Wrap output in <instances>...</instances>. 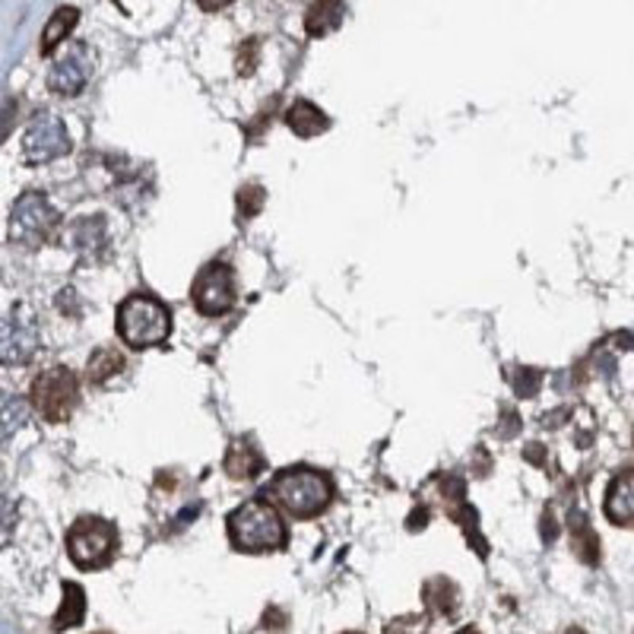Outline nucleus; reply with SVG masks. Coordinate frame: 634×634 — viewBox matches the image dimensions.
Segmentation results:
<instances>
[{
    "label": "nucleus",
    "mask_w": 634,
    "mask_h": 634,
    "mask_svg": "<svg viewBox=\"0 0 634 634\" xmlns=\"http://www.w3.org/2000/svg\"><path fill=\"white\" fill-rule=\"evenodd\" d=\"M260 495H270V502L279 504L286 514H292L295 520H311V517H317L330 504V498H334V482H330L321 469L286 467L273 476V482Z\"/></svg>",
    "instance_id": "nucleus-1"
},
{
    "label": "nucleus",
    "mask_w": 634,
    "mask_h": 634,
    "mask_svg": "<svg viewBox=\"0 0 634 634\" xmlns=\"http://www.w3.org/2000/svg\"><path fill=\"white\" fill-rule=\"evenodd\" d=\"M229 543L238 552H276L286 545V523L270 498H251L229 514Z\"/></svg>",
    "instance_id": "nucleus-2"
},
{
    "label": "nucleus",
    "mask_w": 634,
    "mask_h": 634,
    "mask_svg": "<svg viewBox=\"0 0 634 634\" xmlns=\"http://www.w3.org/2000/svg\"><path fill=\"white\" fill-rule=\"evenodd\" d=\"M118 336L131 349H153L172 336V311L147 292H133L118 308Z\"/></svg>",
    "instance_id": "nucleus-3"
},
{
    "label": "nucleus",
    "mask_w": 634,
    "mask_h": 634,
    "mask_svg": "<svg viewBox=\"0 0 634 634\" xmlns=\"http://www.w3.org/2000/svg\"><path fill=\"white\" fill-rule=\"evenodd\" d=\"M118 552V530L102 517H80L67 533V555L77 568L98 571L112 565Z\"/></svg>",
    "instance_id": "nucleus-4"
},
{
    "label": "nucleus",
    "mask_w": 634,
    "mask_h": 634,
    "mask_svg": "<svg viewBox=\"0 0 634 634\" xmlns=\"http://www.w3.org/2000/svg\"><path fill=\"white\" fill-rule=\"evenodd\" d=\"M29 400H32V410L57 426V422H67L73 416L80 403V384L73 377V371L61 368V365H51L42 375L35 377L32 387H29Z\"/></svg>",
    "instance_id": "nucleus-5"
},
{
    "label": "nucleus",
    "mask_w": 634,
    "mask_h": 634,
    "mask_svg": "<svg viewBox=\"0 0 634 634\" xmlns=\"http://www.w3.org/2000/svg\"><path fill=\"white\" fill-rule=\"evenodd\" d=\"M57 225V213L48 203V197L38 190H26L10 209V241L22 248H35L51 235Z\"/></svg>",
    "instance_id": "nucleus-6"
},
{
    "label": "nucleus",
    "mask_w": 634,
    "mask_h": 634,
    "mask_svg": "<svg viewBox=\"0 0 634 634\" xmlns=\"http://www.w3.org/2000/svg\"><path fill=\"white\" fill-rule=\"evenodd\" d=\"M190 299H194V308L207 317H219L225 314L232 305H235V273H232L229 264L223 260H213L207 264L200 273H197L194 286H190Z\"/></svg>",
    "instance_id": "nucleus-7"
},
{
    "label": "nucleus",
    "mask_w": 634,
    "mask_h": 634,
    "mask_svg": "<svg viewBox=\"0 0 634 634\" xmlns=\"http://www.w3.org/2000/svg\"><path fill=\"white\" fill-rule=\"evenodd\" d=\"M70 149L67 139V127L57 118L55 112H38L26 127V137H22V153L32 165H45V162L61 159Z\"/></svg>",
    "instance_id": "nucleus-8"
},
{
    "label": "nucleus",
    "mask_w": 634,
    "mask_h": 634,
    "mask_svg": "<svg viewBox=\"0 0 634 634\" xmlns=\"http://www.w3.org/2000/svg\"><path fill=\"white\" fill-rule=\"evenodd\" d=\"M92 70H96V51L83 42H73L55 63H51L48 86L57 96H77L89 83Z\"/></svg>",
    "instance_id": "nucleus-9"
},
{
    "label": "nucleus",
    "mask_w": 634,
    "mask_h": 634,
    "mask_svg": "<svg viewBox=\"0 0 634 634\" xmlns=\"http://www.w3.org/2000/svg\"><path fill=\"white\" fill-rule=\"evenodd\" d=\"M38 346V330H35L32 317H29L26 305H16L4 321V362L20 365Z\"/></svg>",
    "instance_id": "nucleus-10"
},
{
    "label": "nucleus",
    "mask_w": 634,
    "mask_h": 634,
    "mask_svg": "<svg viewBox=\"0 0 634 634\" xmlns=\"http://www.w3.org/2000/svg\"><path fill=\"white\" fill-rule=\"evenodd\" d=\"M603 511L615 527H634V469H621L609 482Z\"/></svg>",
    "instance_id": "nucleus-11"
},
{
    "label": "nucleus",
    "mask_w": 634,
    "mask_h": 634,
    "mask_svg": "<svg viewBox=\"0 0 634 634\" xmlns=\"http://www.w3.org/2000/svg\"><path fill=\"white\" fill-rule=\"evenodd\" d=\"M225 473H229V479H254V476H260V469H264V457H260V451L251 444V441H232L229 444V453H225Z\"/></svg>",
    "instance_id": "nucleus-12"
},
{
    "label": "nucleus",
    "mask_w": 634,
    "mask_h": 634,
    "mask_svg": "<svg viewBox=\"0 0 634 634\" xmlns=\"http://www.w3.org/2000/svg\"><path fill=\"white\" fill-rule=\"evenodd\" d=\"M286 124H289V131H292L295 137L311 139V137H317V133L327 131L330 118L314 102H305V98H299V102H292V108L286 112Z\"/></svg>",
    "instance_id": "nucleus-13"
},
{
    "label": "nucleus",
    "mask_w": 634,
    "mask_h": 634,
    "mask_svg": "<svg viewBox=\"0 0 634 634\" xmlns=\"http://www.w3.org/2000/svg\"><path fill=\"white\" fill-rule=\"evenodd\" d=\"M342 13H346L342 0H314L305 13V32L311 38H324L342 26Z\"/></svg>",
    "instance_id": "nucleus-14"
},
{
    "label": "nucleus",
    "mask_w": 634,
    "mask_h": 634,
    "mask_svg": "<svg viewBox=\"0 0 634 634\" xmlns=\"http://www.w3.org/2000/svg\"><path fill=\"white\" fill-rule=\"evenodd\" d=\"M83 615H86L83 587L67 580V584L61 587V609H57V615H55V628L57 631H63V628H77L80 621H83Z\"/></svg>",
    "instance_id": "nucleus-15"
},
{
    "label": "nucleus",
    "mask_w": 634,
    "mask_h": 634,
    "mask_svg": "<svg viewBox=\"0 0 634 634\" xmlns=\"http://www.w3.org/2000/svg\"><path fill=\"white\" fill-rule=\"evenodd\" d=\"M80 22V10L77 7H57L55 16L48 20V26H45L42 32V55H55L57 45L67 38L73 29H77Z\"/></svg>",
    "instance_id": "nucleus-16"
},
{
    "label": "nucleus",
    "mask_w": 634,
    "mask_h": 634,
    "mask_svg": "<svg viewBox=\"0 0 634 634\" xmlns=\"http://www.w3.org/2000/svg\"><path fill=\"white\" fill-rule=\"evenodd\" d=\"M571 549L587 565H596V558H600V539L590 533L584 517H574L571 520Z\"/></svg>",
    "instance_id": "nucleus-17"
},
{
    "label": "nucleus",
    "mask_w": 634,
    "mask_h": 634,
    "mask_svg": "<svg viewBox=\"0 0 634 634\" xmlns=\"http://www.w3.org/2000/svg\"><path fill=\"white\" fill-rule=\"evenodd\" d=\"M121 368H124L121 352H114V349H98L96 356L89 359V381L105 384L112 375H118Z\"/></svg>",
    "instance_id": "nucleus-18"
},
{
    "label": "nucleus",
    "mask_w": 634,
    "mask_h": 634,
    "mask_svg": "<svg viewBox=\"0 0 634 634\" xmlns=\"http://www.w3.org/2000/svg\"><path fill=\"white\" fill-rule=\"evenodd\" d=\"M438 587L441 593H435V587L426 584V606L432 609L435 615H451L453 606H457V590H453V584L444 578H438Z\"/></svg>",
    "instance_id": "nucleus-19"
},
{
    "label": "nucleus",
    "mask_w": 634,
    "mask_h": 634,
    "mask_svg": "<svg viewBox=\"0 0 634 634\" xmlns=\"http://www.w3.org/2000/svg\"><path fill=\"white\" fill-rule=\"evenodd\" d=\"M235 200H238V213H241L244 219H254L260 213V207H264V190H260L258 184H244Z\"/></svg>",
    "instance_id": "nucleus-20"
},
{
    "label": "nucleus",
    "mask_w": 634,
    "mask_h": 634,
    "mask_svg": "<svg viewBox=\"0 0 634 634\" xmlns=\"http://www.w3.org/2000/svg\"><path fill=\"white\" fill-rule=\"evenodd\" d=\"M258 38H251V42H244V48L238 51V73L241 77H251L254 67H258Z\"/></svg>",
    "instance_id": "nucleus-21"
},
{
    "label": "nucleus",
    "mask_w": 634,
    "mask_h": 634,
    "mask_svg": "<svg viewBox=\"0 0 634 634\" xmlns=\"http://www.w3.org/2000/svg\"><path fill=\"white\" fill-rule=\"evenodd\" d=\"M537 384H539L537 371L520 368V377H517V391H520V397H533V393H537Z\"/></svg>",
    "instance_id": "nucleus-22"
},
{
    "label": "nucleus",
    "mask_w": 634,
    "mask_h": 634,
    "mask_svg": "<svg viewBox=\"0 0 634 634\" xmlns=\"http://www.w3.org/2000/svg\"><path fill=\"white\" fill-rule=\"evenodd\" d=\"M229 4L232 0H197V7L207 10V13H219V10H225Z\"/></svg>",
    "instance_id": "nucleus-23"
},
{
    "label": "nucleus",
    "mask_w": 634,
    "mask_h": 634,
    "mask_svg": "<svg viewBox=\"0 0 634 634\" xmlns=\"http://www.w3.org/2000/svg\"><path fill=\"white\" fill-rule=\"evenodd\" d=\"M457 634H479V631H476V628H461Z\"/></svg>",
    "instance_id": "nucleus-24"
},
{
    "label": "nucleus",
    "mask_w": 634,
    "mask_h": 634,
    "mask_svg": "<svg viewBox=\"0 0 634 634\" xmlns=\"http://www.w3.org/2000/svg\"><path fill=\"white\" fill-rule=\"evenodd\" d=\"M562 634H584L580 628H568V631H562Z\"/></svg>",
    "instance_id": "nucleus-25"
},
{
    "label": "nucleus",
    "mask_w": 634,
    "mask_h": 634,
    "mask_svg": "<svg viewBox=\"0 0 634 634\" xmlns=\"http://www.w3.org/2000/svg\"><path fill=\"white\" fill-rule=\"evenodd\" d=\"M342 634H362V631H342Z\"/></svg>",
    "instance_id": "nucleus-26"
},
{
    "label": "nucleus",
    "mask_w": 634,
    "mask_h": 634,
    "mask_svg": "<svg viewBox=\"0 0 634 634\" xmlns=\"http://www.w3.org/2000/svg\"><path fill=\"white\" fill-rule=\"evenodd\" d=\"M98 634H108V631H98Z\"/></svg>",
    "instance_id": "nucleus-27"
}]
</instances>
